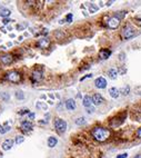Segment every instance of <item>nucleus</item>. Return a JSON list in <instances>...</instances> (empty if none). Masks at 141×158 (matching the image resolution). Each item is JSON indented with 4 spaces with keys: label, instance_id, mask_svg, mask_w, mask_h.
Listing matches in <instances>:
<instances>
[{
    "label": "nucleus",
    "instance_id": "1a4fd4ad",
    "mask_svg": "<svg viewBox=\"0 0 141 158\" xmlns=\"http://www.w3.org/2000/svg\"><path fill=\"white\" fill-rule=\"evenodd\" d=\"M31 79L33 83H38V81H40L42 79V72L39 71V70H35V71L32 72L31 75Z\"/></svg>",
    "mask_w": 141,
    "mask_h": 158
},
{
    "label": "nucleus",
    "instance_id": "ddd939ff",
    "mask_svg": "<svg viewBox=\"0 0 141 158\" xmlns=\"http://www.w3.org/2000/svg\"><path fill=\"white\" fill-rule=\"evenodd\" d=\"M49 45H50V41H49V39H47V38H41V39H39V41H38V46L41 48H48Z\"/></svg>",
    "mask_w": 141,
    "mask_h": 158
},
{
    "label": "nucleus",
    "instance_id": "412c9836",
    "mask_svg": "<svg viewBox=\"0 0 141 158\" xmlns=\"http://www.w3.org/2000/svg\"><path fill=\"white\" fill-rule=\"evenodd\" d=\"M10 10H8V9H2V10H0V16L1 17H4V18H7L8 16H10Z\"/></svg>",
    "mask_w": 141,
    "mask_h": 158
},
{
    "label": "nucleus",
    "instance_id": "6e6552de",
    "mask_svg": "<svg viewBox=\"0 0 141 158\" xmlns=\"http://www.w3.org/2000/svg\"><path fill=\"white\" fill-rule=\"evenodd\" d=\"M105 101V99H103V97L101 96L100 94H96L93 95V97H92V104H95V105H101V104Z\"/></svg>",
    "mask_w": 141,
    "mask_h": 158
},
{
    "label": "nucleus",
    "instance_id": "423d86ee",
    "mask_svg": "<svg viewBox=\"0 0 141 158\" xmlns=\"http://www.w3.org/2000/svg\"><path fill=\"white\" fill-rule=\"evenodd\" d=\"M95 85H96V87H97V88L105 89L106 87H107V80L103 77H99V78H97L95 80Z\"/></svg>",
    "mask_w": 141,
    "mask_h": 158
},
{
    "label": "nucleus",
    "instance_id": "393cba45",
    "mask_svg": "<svg viewBox=\"0 0 141 158\" xmlns=\"http://www.w3.org/2000/svg\"><path fill=\"white\" fill-rule=\"evenodd\" d=\"M37 107H38V108H43L44 110H47V105H44V104H42V103H37Z\"/></svg>",
    "mask_w": 141,
    "mask_h": 158
},
{
    "label": "nucleus",
    "instance_id": "9d476101",
    "mask_svg": "<svg viewBox=\"0 0 141 158\" xmlns=\"http://www.w3.org/2000/svg\"><path fill=\"white\" fill-rule=\"evenodd\" d=\"M21 129L24 130L25 132H28V131H30L32 129V124L30 123V121H22L21 123Z\"/></svg>",
    "mask_w": 141,
    "mask_h": 158
},
{
    "label": "nucleus",
    "instance_id": "a878e982",
    "mask_svg": "<svg viewBox=\"0 0 141 158\" xmlns=\"http://www.w3.org/2000/svg\"><path fill=\"white\" fill-rule=\"evenodd\" d=\"M97 10H98V7H96V6H93V5L90 6V12H96Z\"/></svg>",
    "mask_w": 141,
    "mask_h": 158
},
{
    "label": "nucleus",
    "instance_id": "b1692460",
    "mask_svg": "<svg viewBox=\"0 0 141 158\" xmlns=\"http://www.w3.org/2000/svg\"><path fill=\"white\" fill-rule=\"evenodd\" d=\"M24 140H25V138L22 137V136H18L16 138V140H15V143L17 144V145H19V144H21V143H24Z\"/></svg>",
    "mask_w": 141,
    "mask_h": 158
},
{
    "label": "nucleus",
    "instance_id": "cd10ccee",
    "mask_svg": "<svg viewBox=\"0 0 141 158\" xmlns=\"http://www.w3.org/2000/svg\"><path fill=\"white\" fill-rule=\"evenodd\" d=\"M0 95H1V97L4 98L5 100H8V99H9V95H8V94H5V92H1Z\"/></svg>",
    "mask_w": 141,
    "mask_h": 158
},
{
    "label": "nucleus",
    "instance_id": "4468645a",
    "mask_svg": "<svg viewBox=\"0 0 141 158\" xmlns=\"http://www.w3.org/2000/svg\"><path fill=\"white\" fill-rule=\"evenodd\" d=\"M110 55H111V51L108 50V49H102L100 51V53H99V56H100L101 59H108L110 57Z\"/></svg>",
    "mask_w": 141,
    "mask_h": 158
},
{
    "label": "nucleus",
    "instance_id": "0eeeda50",
    "mask_svg": "<svg viewBox=\"0 0 141 158\" xmlns=\"http://www.w3.org/2000/svg\"><path fill=\"white\" fill-rule=\"evenodd\" d=\"M0 60H1V63L4 64V65H10L13 61V57L11 55H9V53H7V55L1 56Z\"/></svg>",
    "mask_w": 141,
    "mask_h": 158
},
{
    "label": "nucleus",
    "instance_id": "bb28decb",
    "mask_svg": "<svg viewBox=\"0 0 141 158\" xmlns=\"http://www.w3.org/2000/svg\"><path fill=\"white\" fill-rule=\"evenodd\" d=\"M25 114H29V109L25 108V109H21V111H19V115H25Z\"/></svg>",
    "mask_w": 141,
    "mask_h": 158
},
{
    "label": "nucleus",
    "instance_id": "aec40b11",
    "mask_svg": "<svg viewBox=\"0 0 141 158\" xmlns=\"http://www.w3.org/2000/svg\"><path fill=\"white\" fill-rule=\"evenodd\" d=\"M119 92H121V95H123V96L129 95V92H130V87H129V86H125L123 88H121V90H120Z\"/></svg>",
    "mask_w": 141,
    "mask_h": 158
},
{
    "label": "nucleus",
    "instance_id": "2eb2a0df",
    "mask_svg": "<svg viewBox=\"0 0 141 158\" xmlns=\"http://www.w3.org/2000/svg\"><path fill=\"white\" fill-rule=\"evenodd\" d=\"M82 105L84 107H90L92 105V97L90 96H84L83 97V101H82Z\"/></svg>",
    "mask_w": 141,
    "mask_h": 158
},
{
    "label": "nucleus",
    "instance_id": "f8f14e48",
    "mask_svg": "<svg viewBox=\"0 0 141 158\" xmlns=\"http://www.w3.org/2000/svg\"><path fill=\"white\" fill-rule=\"evenodd\" d=\"M66 107L68 110H73V109H76V107H77V104H76L75 99H68L66 101Z\"/></svg>",
    "mask_w": 141,
    "mask_h": 158
},
{
    "label": "nucleus",
    "instance_id": "a211bd4d",
    "mask_svg": "<svg viewBox=\"0 0 141 158\" xmlns=\"http://www.w3.org/2000/svg\"><path fill=\"white\" fill-rule=\"evenodd\" d=\"M108 76L111 79H115L117 78V69L115 68H111V69H109V71H108Z\"/></svg>",
    "mask_w": 141,
    "mask_h": 158
},
{
    "label": "nucleus",
    "instance_id": "4be33fe9",
    "mask_svg": "<svg viewBox=\"0 0 141 158\" xmlns=\"http://www.w3.org/2000/svg\"><path fill=\"white\" fill-rule=\"evenodd\" d=\"M76 124L77 125H83V124H86V118L84 117H79L76 119Z\"/></svg>",
    "mask_w": 141,
    "mask_h": 158
},
{
    "label": "nucleus",
    "instance_id": "dca6fc26",
    "mask_svg": "<svg viewBox=\"0 0 141 158\" xmlns=\"http://www.w3.org/2000/svg\"><path fill=\"white\" fill-rule=\"evenodd\" d=\"M57 143H58L57 138H55V137H49L48 138V146H49L50 148L55 147V146L57 145Z\"/></svg>",
    "mask_w": 141,
    "mask_h": 158
},
{
    "label": "nucleus",
    "instance_id": "5701e85b",
    "mask_svg": "<svg viewBox=\"0 0 141 158\" xmlns=\"http://www.w3.org/2000/svg\"><path fill=\"white\" fill-rule=\"evenodd\" d=\"M16 97H17V99H24L25 98V94L21 91V90H19V91H17L16 92Z\"/></svg>",
    "mask_w": 141,
    "mask_h": 158
},
{
    "label": "nucleus",
    "instance_id": "7ed1b4c3",
    "mask_svg": "<svg viewBox=\"0 0 141 158\" xmlns=\"http://www.w3.org/2000/svg\"><path fill=\"white\" fill-rule=\"evenodd\" d=\"M6 78L8 79L9 81H11V83H19V81L21 80V75L19 74L18 71H10L8 72L7 76H6Z\"/></svg>",
    "mask_w": 141,
    "mask_h": 158
},
{
    "label": "nucleus",
    "instance_id": "20e7f679",
    "mask_svg": "<svg viewBox=\"0 0 141 158\" xmlns=\"http://www.w3.org/2000/svg\"><path fill=\"white\" fill-rule=\"evenodd\" d=\"M134 33H136V31H134V28L128 26V27H126L125 29H123L122 35H123V37H125L126 39H130L131 37H133V36H134Z\"/></svg>",
    "mask_w": 141,
    "mask_h": 158
},
{
    "label": "nucleus",
    "instance_id": "2f4dec72",
    "mask_svg": "<svg viewBox=\"0 0 141 158\" xmlns=\"http://www.w3.org/2000/svg\"><path fill=\"white\" fill-rule=\"evenodd\" d=\"M29 119H33V118H35V114H32V112H29Z\"/></svg>",
    "mask_w": 141,
    "mask_h": 158
},
{
    "label": "nucleus",
    "instance_id": "473e14b6",
    "mask_svg": "<svg viewBox=\"0 0 141 158\" xmlns=\"http://www.w3.org/2000/svg\"><path fill=\"white\" fill-rule=\"evenodd\" d=\"M138 136H139V137H141V128L139 129V131H138Z\"/></svg>",
    "mask_w": 141,
    "mask_h": 158
},
{
    "label": "nucleus",
    "instance_id": "9b49d317",
    "mask_svg": "<svg viewBox=\"0 0 141 158\" xmlns=\"http://www.w3.org/2000/svg\"><path fill=\"white\" fill-rule=\"evenodd\" d=\"M12 146H13V140L12 139H7V140H5V142L2 143L1 147H2L4 150H9V149L12 148Z\"/></svg>",
    "mask_w": 141,
    "mask_h": 158
},
{
    "label": "nucleus",
    "instance_id": "c85d7f7f",
    "mask_svg": "<svg viewBox=\"0 0 141 158\" xmlns=\"http://www.w3.org/2000/svg\"><path fill=\"white\" fill-rule=\"evenodd\" d=\"M9 19H8V18H4V20H2V24H4V25H8V24H9Z\"/></svg>",
    "mask_w": 141,
    "mask_h": 158
},
{
    "label": "nucleus",
    "instance_id": "6ab92c4d",
    "mask_svg": "<svg viewBox=\"0 0 141 158\" xmlns=\"http://www.w3.org/2000/svg\"><path fill=\"white\" fill-rule=\"evenodd\" d=\"M10 130V126L8 124H5V125L0 126V134H6L7 131Z\"/></svg>",
    "mask_w": 141,
    "mask_h": 158
},
{
    "label": "nucleus",
    "instance_id": "f3484780",
    "mask_svg": "<svg viewBox=\"0 0 141 158\" xmlns=\"http://www.w3.org/2000/svg\"><path fill=\"white\" fill-rule=\"evenodd\" d=\"M109 94H110V96H111L112 98H118L119 97V95H120V92H119V90H118L117 88H111L109 90Z\"/></svg>",
    "mask_w": 141,
    "mask_h": 158
},
{
    "label": "nucleus",
    "instance_id": "72a5a7b5",
    "mask_svg": "<svg viewBox=\"0 0 141 158\" xmlns=\"http://www.w3.org/2000/svg\"><path fill=\"white\" fill-rule=\"evenodd\" d=\"M134 158H141V155H138V156H136Z\"/></svg>",
    "mask_w": 141,
    "mask_h": 158
},
{
    "label": "nucleus",
    "instance_id": "c756f323",
    "mask_svg": "<svg viewBox=\"0 0 141 158\" xmlns=\"http://www.w3.org/2000/svg\"><path fill=\"white\" fill-rule=\"evenodd\" d=\"M128 157V154H122V155H119V156H117V158H127Z\"/></svg>",
    "mask_w": 141,
    "mask_h": 158
},
{
    "label": "nucleus",
    "instance_id": "f03ea898",
    "mask_svg": "<svg viewBox=\"0 0 141 158\" xmlns=\"http://www.w3.org/2000/svg\"><path fill=\"white\" fill-rule=\"evenodd\" d=\"M55 128L59 134H63L67 129V123L61 118H56L55 119Z\"/></svg>",
    "mask_w": 141,
    "mask_h": 158
},
{
    "label": "nucleus",
    "instance_id": "39448f33",
    "mask_svg": "<svg viewBox=\"0 0 141 158\" xmlns=\"http://www.w3.org/2000/svg\"><path fill=\"white\" fill-rule=\"evenodd\" d=\"M120 25V19H118L117 17H112V18H110L108 20V27L111 28V29H115V28H118Z\"/></svg>",
    "mask_w": 141,
    "mask_h": 158
},
{
    "label": "nucleus",
    "instance_id": "7c9ffc66",
    "mask_svg": "<svg viewBox=\"0 0 141 158\" xmlns=\"http://www.w3.org/2000/svg\"><path fill=\"white\" fill-rule=\"evenodd\" d=\"M67 20H68V22H71V20H72V15L71 13L67 16Z\"/></svg>",
    "mask_w": 141,
    "mask_h": 158
},
{
    "label": "nucleus",
    "instance_id": "f257e3e1",
    "mask_svg": "<svg viewBox=\"0 0 141 158\" xmlns=\"http://www.w3.org/2000/svg\"><path fill=\"white\" fill-rule=\"evenodd\" d=\"M91 134H92V137H93L97 142L102 143V142H106L110 137L111 131H110L108 128H105V127H96V128L92 129Z\"/></svg>",
    "mask_w": 141,
    "mask_h": 158
}]
</instances>
